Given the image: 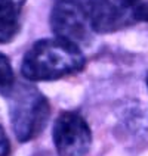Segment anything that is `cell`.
Segmentation results:
<instances>
[{
    "label": "cell",
    "mask_w": 148,
    "mask_h": 156,
    "mask_svg": "<svg viewBox=\"0 0 148 156\" xmlns=\"http://www.w3.org/2000/svg\"><path fill=\"white\" fill-rule=\"evenodd\" d=\"M86 66V58L77 44L62 38H42L24 55L21 74L28 81H55L76 75Z\"/></svg>",
    "instance_id": "cell-1"
},
{
    "label": "cell",
    "mask_w": 148,
    "mask_h": 156,
    "mask_svg": "<svg viewBox=\"0 0 148 156\" xmlns=\"http://www.w3.org/2000/svg\"><path fill=\"white\" fill-rule=\"evenodd\" d=\"M6 99L12 131L18 141L28 143L39 137L51 115L47 97L28 83H17Z\"/></svg>",
    "instance_id": "cell-2"
},
{
    "label": "cell",
    "mask_w": 148,
    "mask_h": 156,
    "mask_svg": "<svg viewBox=\"0 0 148 156\" xmlns=\"http://www.w3.org/2000/svg\"><path fill=\"white\" fill-rule=\"evenodd\" d=\"M51 28L55 37L77 44H87L95 34L92 27L90 0H56L51 12Z\"/></svg>",
    "instance_id": "cell-3"
},
{
    "label": "cell",
    "mask_w": 148,
    "mask_h": 156,
    "mask_svg": "<svg viewBox=\"0 0 148 156\" xmlns=\"http://www.w3.org/2000/svg\"><path fill=\"white\" fill-rule=\"evenodd\" d=\"M92 27L98 34H111L138 24H148V0H90Z\"/></svg>",
    "instance_id": "cell-4"
},
{
    "label": "cell",
    "mask_w": 148,
    "mask_h": 156,
    "mask_svg": "<svg viewBox=\"0 0 148 156\" xmlns=\"http://www.w3.org/2000/svg\"><path fill=\"white\" fill-rule=\"evenodd\" d=\"M52 139L58 156H86L92 146V131L80 113L65 111L53 122Z\"/></svg>",
    "instance_id": "cell-5"
},
{
    "label": "cell",
    "mask_w": 148,
    "mask_h": 156,
    "mask_svg": "<svg viewBox=\"0 0 148 156\" xmlns=\"http://www.w3.org/2000/svg\"><path fill=\"white\" fill-rule=\"evenodd\" d=\"M25 0H0V44L15 38L21 28Z\"/></svg>",
    "instance_id": "cell-6"
},
{
    "label": "cell",
    "mask_w": 148,
    "mask_h": 156,
    "mask_svg": "<svg viewBox=\"0 0 148 156\" xmlns=\"http://www.w3.org/2000/svg\"><path fill=\"white\" fill-rule=\"evenodd\" d=\"M15 75H13V69L10 61L6 55L0 53V94L6 96L13 90L15 87Z\"/></svg>",
    "instance_id": "cell-7"
},
{
    "label": "cell",
    "mask_w": 148,
    "mask_h": 156,
    "mask_svg": "<svg viewBox=\"0 0 148 156\" xmlns=\"http://www.w3.org/2000/svg\"><path fill=\"white\" fill-rule=\"evenodd\" d=\"M10 153H12L10 141H9L3 127L0 125V156H10Z\"/></svg>",
    "instance_id": "cell-8"
},
{
    "label": "cell",
    "mask_w": 148,
    "mask_h": 156,
    "mask_svg": "<svg viewBox=\"0 0 148 156\" xmlns=\"http://www.w3.org/2000/svg\"><path fill=\"white\" fill-rule=\"evenodd\" d=\"M147 88H148V77H147Z\"/></svg>",
    "instance_id": "cell-9"
}]
</instances>
